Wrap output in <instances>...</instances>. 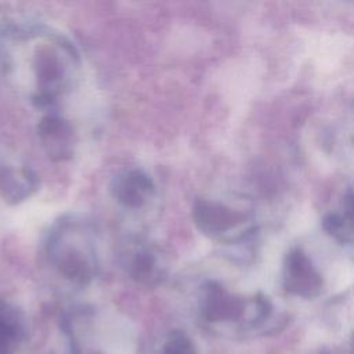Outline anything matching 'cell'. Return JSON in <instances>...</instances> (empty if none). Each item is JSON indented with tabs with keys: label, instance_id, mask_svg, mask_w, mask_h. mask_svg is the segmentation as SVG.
<instances>
[{
	"label": "cell",
	"instance_id": "11",
	"mask_svg": "<svg viewBox=\"0 0 354 354\" xmlns=\"http://www.w3.org/2000/svg\"><path fill=\"white\" fill-rule=\"evenodd\" d=\"M325 228L336 241L354 245V191L344 196L339 212L326 217Z\"/></svg>",
	"mask_w": 354,
	"mask_h": 354
},
{
	"label": "cell",
	"instance_id": "1",
	"mask_svg": "<svg viewBox=\"0 0 354 354\" xmlns=\"http://www.w3.org/2000/svg\"><path fill=\"white\" fill-rule=\"evenodd\" d=\"M46 253L57 272L75 285L90 283L98 272L95 231L77 216H65L53 225Z\"/></svg>",
	"mask_w": 354,
	"mask_h": 354
},
{
	"label": "cell",
	"instance_id": "3",
	"mask_svg": "<svg viewBox=\"0 0 354 354\" xmlns=\"http://www.w3.org/2000/svg\"><path fill=\"white\" fill-rule=\"evenodd\" d=\"M199 313L213 326L239 325L246 328L263 325L272 313V306L263 295L241 296L218 282L203 283L199 293Z\"/></svg>",
	"mask_w": 354,
	"mask_h": 354
},
{
	"label": "cell",
	"instance_id": "9",
	"mask_svg": "<svg viewBox=\"0 0 354 354\" xmlns=\"http://www.w3.org/2000/svg\"><path fill=\"white\" fill-rule=\"evenodd\" d=\"M37 137L44 152L53 160H66L75 153V127L68 119L58 113H47L40 119Z\"/></svg>",
	"mask_w": 354,
	"mask_h": 354
},
{
	"label": "cell",
	"instance_id": "13",
	"mask_svg": "<svg viewBox=\"0 0 354 354\" xmlns=\"http://www.w3.org/2000/svg\"><path fill=\"white\" fill-rule=\"evenodd\" d=\"M158 354H196V351L192 342L184 333L173 332L159 344Z\"/></svg>",
	"mask_w": 354,
	"mask_h": 354
},
{
	"label": "cell",
	"instance_id": "2",
	"mask_svg": "<svg viewBox=\"0 0 354 354\" xmlns=\"http://www.w3.org/2000/svg\"><path fill=\"white\" fill-rule=\"evenodd\" d=\"M72 354H136V333L127 319L108 310L84 307L66 318Z\"/></svg>",
	"mask_w": 354,
	"mask_h": 354
},
{
	"label": "cell",
	"instance_id": "8",
	"mask_svg": "<svg viewBox=\"0 0 354 354\" xmlns=\"http://www.w3.org/2000/svg\"><path fill=\"white\" fill-rule=\"evenodd\" d=\"M112 198L123 207L137 210L147 206L155 196L152 177L140 167H127L115 173L109 181Z\"/></svg>",
	"mask_w": 354,
	"mask_h": 354
},
{
	"label": "cell",
	"instance_id": "6",
	"mask_svg": "<svg viewBox=\"0 0 354 354\" xmlns=\"http://www.w3.org/2000/svg\"><path fill=\"white\" fill-rule=\"evenodd\" d=\"M118 260L129 278L145 286L158 285L166 275L165 260L159 249L137 236L126 238L120 243Z\"/></svg>",
	"mask_w": 354,
	"mask_h": 354
},
{
	"label": "cell",
	"instance_id": "12",
	"mask_svg": "<svg viewBox=\"0 0 354 354\" xmlns=\"http://www.w3.org/2000/svg\"><path fill=\"white\" fill-rule=\"evenodd\" d=\"M21 318L15 308L0 301V354H11L21 336Z\"/></svg>",
	"mask_w": 354,
	"mask_h": 354
},
{
	"label": "cell",
	"instance_id": "10",
	"mask_svg": "<svg viewBox=\"0 0 354 354\" xmlns=\"http://www.w3.org/2000/svg\"><path fill=\"white\" fill-rule=\"evenodd\" d=\"M37 187L33 170L19 159L0 153V199L18 203L29 198Z\"/></svg>",
	"mask_w": 354,
	"mask_h": 354
},
{
	"label": "cell",
	"instance_id": "4",
	"mask_svg": "<svg viewBox=\"0 0 354 354\" xmlns=\"http://www.w3.org/2000/svg\"><path fill=\"white\" fill-rule=\"evenodd\" d=\"M32 75L35 80L32 101L37 105H51L71 84L76 55L73 48L58 39H46L33 51Z\"/></svg>",
	"mask_w": 354,
	"mask_h": 354
},
{
	"label": "cell",
	"instance_id": "7",
	"mask_svg": "<svg viewBox=\"0 0 354 354\" xmlns=\"http://www.w3.org/2000/svg\"><path fill=\"white\" fill-rule=\"evenodd\" d=\"M282 282L289 293L304 299L318 296L324 285L321 272L300 248L286 253L282 267Z\"/></svg>",
	"mask_w": 354,
	"mask_h": 354
},
{
	"label": "cell",
	"instance_id": "5",
	"mask_svg": "<svg viewBox=\"0 0 354 354\" xmlns=\"http://www.w3.org/2000/svg\"><path fill=\"white\" fill-rule=\"evenodd\" d=\"M192 218L203 235L224 243H238L256 228L252 210L216 198L196 199L192 206Z\"/></svg>",
	"mask_w": 354,
	"mask_h": 354
}]
</instances>
